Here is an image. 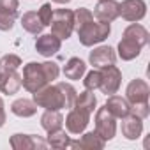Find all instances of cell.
I'll return each mask as SVG.
<instances>
[{
	"mask_svg": "<svg viewBox=\"0 0 150 150\" xmlns=\"http://www.w3.org/2000/svg\"><path fill=\"white\" fill-rule=\"evenodd\" d=\"M60 69L58 64L55 62H28L23 67V74H21V85L25 90L28 92H37L42 87H46L48 83H51L53 80L58 78Z\"/></svg>",
	"mask_w": 150,
	"mask_h": 150,
	"instance_id": "obj_1",
	"label": "cell"
},
{
	"mask_svg": "<svg viewBox=\"0 0 150 150\" xmlns=\"http://www.w3.org/2000/svg\"><path fill=\"white\" fill-rule=\"evenodd\" d=\"M34 103L39 108L53 110V111H60L64 108H71L67 99H65V96H64V90H62L60 83H57V85H50L48 83L41 90L34 92Z\"/></svg>",
	"mask_w": 150,
	"mask_h": 150,
	"instance_id": "obj_2",
	"label": "cell"
},
{
	"mask_svg": "<svg viewBox=\"0 0 150 150\" xmlns=\"http://www.w3.org/2000/svg\"><path fill=\"white\" fill-rule=\"evenodd\" d=\"M74 28H76V32H78L80 42L83 46H87V48L103 42L104 39H108V35L111 32L110 23L94 21V18L88 20V21H85V23H81V25H78V27H74Z\"/></svg>",
	"mask_w": 150,
	"mask_h": 150,
	"instance_id": "obj_3",
	"label": "cell"
},
{
	"mask_svg": "<svg viewBox=\"0 0 150 150\" xmlns=\"http://www.w3.org/2000/svg\"><path fill=\"white\" fill-rule=\"evenodd\" d=\"M51 34L60 41L69 39L74 30V11L71 9H57L51 16Z\"/></svg>",
	"mask_w": 150,
	"mask_h": 150,
	"instance_id": "obj_4",
	"label": "cell"
},
{
	"mask_svg": "<svg viewBox=\"0 0 150 150\" xmlns=\"http://www.w3.org/2000/svg\"><path fill=\"white\" fill-rule=\"evenodd\" d=\"M96 132L104 139L110 141L117 134V118L108 111L106 106L99 108L96 113Z\"/></svg>",
	"mask_w": 150,
	"mask_h": 150,
	"instance_id": "obj_5",
	"label": "cell"
},
{
	"mask_svg": "<svg viewBox=\"0 0 150 150\" xmlns=\"http://www.w3.org/2000/svg\"><path fill=\"white\" fill-rule=\"evenodd\" d=\"M101 85L99 88L103 90V94L106 96H113L118 92L120 88V83H122V72L120 69L111 64V65H106V67H101Z\"/></svg>",
	"mask_w": 150,
	"mask_h": 150,
	"instance_id": "obj_6",
	"label": "cell"
},
{
	"mask_svg": "<svg viewBox=\"0 0 150 150\" xmlns=\"http://www.w3.org/2000/svg\"><path fill=\"white\" fill-rule=\"evenodd\" d=\"M146 14V4L143 0H124L118 4V16H122L125 21H141Z\"/></svg>",
	"mask_w": 150,
	"mask_h": 150,
	"instance_id": "obj_7",
	"label": "cell"
},
{
	"mask_svg": "<svg viewBox=\"0 0 150 150\" xmlns=\"http://www.w3.org/2000/svg\"><path fill=\"white\" fill-rule=\"evenodd\" d=\"M90 115H92V113L72 106L71 111H69L67 117H65V127H67V131H69L71 134H81V132L87 129L88 122H90Z\"/></svg>",
	"mask_w": 150,
	"mask_h": 150,
	"instance_id": "obj_8",
	"label": "cell"
},
{
	"mask_svg": "<svg viewBox=\"0 0 150 150\" xmlns=\"http://www.w3.org/2000/svg\"><path fill=\"white\" fill-rule=\"evenodd\" d=\"M11 146L14 150H44L48 146L46 139L35 134H13L9 139Z\"/></svg>",
	"mask_w": 150,
	"mask_h": 150,
	"instance_id": "obj_9",
	"label": "cell"
},
{
	"mask_svg": "<svg viewBox=\"0 0 150 150\" xmlns=\"http://www.w3.org/2000/svg\"><path fill=\"white\" fill-rule=\"evenodd\" d=\"M148 96H150V87L145 80H132L127 88H125V99L129 101V104H139V103H148Z\"/></svg>",
	"mask_w": 150,
	"mask_h": 150,
	"instance_id": "obj_10",
	"label": "cell"
},
{
	"mask_svg": "<svg viewBox=\"0 0 150 150\" xmlns=\"http://www.w3.org/2000/svg\"><path fill=\"white\" fill-rule=\"evenodd\" d=\"M94 16L97 18V21L103 23L115 21L118 18V2L117 0H99L94 9Z\"/></svg>",
	"mask_w": 150,
	"mask_h": 150,
	"instance_id": "obj_11",
	"label": "cell"
},
{
	"mask_svg": "<svg viewBox=\"0 0 150 150\" xmlns=\"http://www.w3.org/2000/svg\"><path fill=\"white\" fill-rule=\"evenodd\" d=\"M106 145V141L96 132H85L80 139L76 141H69V146L67 148H81V150H103Z\"/></svg>",
	"mask_w": 150,
	"mask_h": 150,
	"instance_id": "obj_12",
	"label": "cell"
},
{
	"mask_svg": "<svg viewBox=\"0 0 150 150\" xmlns=\"http://www.w3.org/2000/svg\"><path fill=\"white\" fill-rule=\"evenodd\" d=\"M88 60H90V64H92L96 69H101V67H106V65L115 64L117 55H115V51H113L111 46H99V48H96L94 51H90Z\"/></svg>",
	"mask_w": 150,
	"mask_h": 150,
	"instance_id": "obj_13",
	"label": "cell"
},
{
	"mask_svg": "<svg viewBox=\"0 0 150 150\" xmlns=\"http://www.w3.org/2000/svg\"><path fill=\"white\" fill-rule=\"evenodd\" d=\"M60 46L62 41L53 34H44L35 41V51L42 57H53L57 51H60Z\"/></svg>",
	"mask_w": 150,
	"mask_h": 150,
	"instance_id": "obj_14",
	"label": "cell"
},
{
	"mask_svg": "<svg viewBox=\"0 0 150 150\" xmlns=\"http://www.w3.org/2000/svg\"><path fill=\"white\" fill-rule=\"evenodd\" d=\"M21 88V74L18 71H2L0 76V92L6 96H13Z\"/></svg>",
	"mask_w": 150,
	"mask_h": 150,
	"instance_id": "obj_15",
	"label": "cell"
},
{
	"mask_svg": "<svg viewBox=\"0 0 150 150\" xmlns=\"http://www.w3.org/2000/svg\"><path fill=\"white\" fill-rule=\"evenodd\" d=\"M143 132V122L139 117L129 113L127 117L122 118V134L127 138V139H138Z\"/></svg>",
	"mask_w": 150,
	"mask_h": 150,
	"instance_id": "obj_16",
	"label": "cell"
},
{
	"mask_svg": "<svg viewBox=\"0 0 150 150\" xmlns=\"http://www.w3.org/2000/svg\"><path fill=\"white\" fill-rule=\"evenodd\" d=\"M104 106L108 108V111H110L115 118H124V117H127V115L131 113V104H129V101H127L125 97H120V96H115V94L108 97V101H106Z\"/></svg>",
	"mask_w": 150,
	"mask_h": 150,
	"instance_id": "obj_17",
	"label": "cell"
},
{
	"mask_svg": "<svg viewBox=\"0 0 150 150\" xmlns=\"http://www.w3.org/2000/svg\"><path fill=\"white\" fill-rule=\"evenodd\" d=\"M85 71H87V64L78 57H72L67 60V64L64 67V76L67 80H80L85 74Z\"/></svg>",
	"mask_w": 150,
	"mask_h": 150,
	"instance_id": "obj_18",
	"label": "cell"
},
{
	"mask_svg": "<svg viewBox=\"0 0 150 150\" xmlns=\"http://www.w3.org/2000/svg\"><path fill=\"white\" fill-rule=\"evenodd\" d=\"M139 53H141V46L136 41L127 39V37H122V41L118 42V57L122 60H125V62L134 60Z\"/></svg>",
	"mask_w": 150,
	"mask_h": 150,
	"instance_id": "obj_19",
	"label": "cell"
},
{
	"mask_svg": "<svg viewBox=\"0 0 150 150\" xmlns=\"http://www.w3.org/2000/svg\"><path fill=\"white\" fill-rule=\"evenodd\" d=\"M41 125L46 132H53V131H58L62 129L64 125V117L60 111H53V110H46L41 117Z\"/></svg>",
	"mask_w": 150,
	"mask_h": 150,
	"instance_id": "obj_20",
	"label": "cell"
},
{
	"mask_svg": "<svg viewBox=\"0 0 150 150\" xmlns=\"http://www.w3.org/2000/svg\"><path fill=\"white\" fill-rule=\"evenodd\" d=\"M124 37L136 41L141 48H143V46H146V44H148V39H150V35H148L146 28H145L143 25H139L138 21H134L132 25H129V27L124 30Z\"/></svg>",
	"mask_w": 150,
	"mask_h": 150,
	"instance_id": "obj_21",
	"label": "cell"
},
{
	"mask_svg": "<svg viewBox=\"0 0 150 150\" xmlns=\"http://www.w3.org/2000/svg\"><path fill=\"white\" fill-rule=\"evenodd\" d=\"M11 111L16 115V117H21V118H28V117H34L37 113V104L30 99H16L13 104H11Z\"/></svg>",
	"mask_w": 150,
	"mask_h": 150,
	"instance_id": "obj_22",
	"label": "cell"
},
{
	"mask_svg": "<svg viewBox=\"0 0 150 150\" xmlns=\"http://www.w3.org/2000/svg\"><path fill=\"white\" fill-rule=\"evenodd\" d=\"M21 27H23V30H27L28 34H34V35L41 34L42 28H44V25L41 23L37 13H34V11H28V13H25L21 16Z\"/></svg>",
	"mask_w": 150,
	"mask_h": 150,
	"instance_id": "obj_23",
	"label": "cell"
},
{
	"mask_svg": "<svg viewBox=\"0 0 150 150\" xmlns=\"http://www.w3.org/2000/svg\"><path fill=\"white\" fill-rule=\"evenodd\" d=\"M74 108H80V110H85L88 113H92L97 106V97L94 96L92 90H85L81 92L80 96H76V99H74Z\"/></svg>",
	"mask_w": 150,
	"mask_h": 150,
	"instance_id": "obj_24",
	"label": "cell"
},
{
	"mask_svg": "<svg viewBox=\"0 0 150 150\" xmlns=\"http://www.w3.org/2000/svg\"><path fill=\"white\" fill-rule=\"evenodd\" d=\"M69 134L64 131V129H58V131H53V132H48V139L46 143L51 146V148H67L69 146Z\"/></svg>",
	"mask_w": 150,
	"mask_h": 150,
	"instance_id": "obj_25",
	"label": "cell"
},
{
	"mask_svg": "<svg viewBox=\"0 0 150 150\" xmlns=\"http://www.w3.org/2000/svg\"><path fill=\"white\" fill-rule=\"evenodd\" d=\"M21 67V58L18 55H4L2 58H0V69L2 71H18Z\"/></svg>",
	"mask_w": 150,
	"mask_h": 150,
	"instance_id": "obj_26",
	"label": "cell"
},
{
	"mask_svg": "<svg viewBox=\"0 0 150 150\" xmlns=\"http://www.w3.org/2000/svg\"><path fill=\"white\" fill-rule=\"evenodd\" d=\"M18 7H20L18 0H0V13L7 14L14 20L18 18Z\"/></svg>",
	"mask_w": 150,
	"mask_h": 150,
	"instance_id": "obj_27",
	"label": "cell"
},
{
	"mask_svg": "<svg viewBox=\"0 0 150 150\" xmlns=\"http://www.w3.org/2000/svg\"><path fill=\"white\" fill-rule=\"evenodd\" d=\"M83 85H85L87 90H92V92L96 88H99V85H101V71L99 69L90 71L87 76H85V80H83Z\"/></svg>",
	"mask_w": 150,
	"mask_h": 150,
	"instance_id": "obj_28",
	"label": "cell"
},
{
	"mask_svg": "<svg viewBox=\"0 0 150 150\" xmlns=\"http://www.w3.org/2000/svg\"><path fill=\"white\" fill-rule=\"evenodd\" d=\"M37 16H39V20H41V23H42L44 27H48V25L51 23V16H53L51 4H42L41 9H39V13H37Z\"/></svg>",
	"mask_w": 150,
	"mask_h": 150,
	"instance_id": "obj_29",
	"label": "cell"
},
{
	"mask_svg": "<svg viewBox=\"0 0 150 150\" xmlns=\"http://www.w3.org/2000/svg\"><path fill=\"white\" fill-rule=\"evenodd\" d=\"M131 113L136 115V117H139V118L143 120V118H146V117L150 115V106H148V103L132 104V106H131Z\"/></svg>",
	"mask_w": 150,
	"mask_h": 150,
	"instance_id": "obj_30",
	"label": "cell"
},
{
	"mask_svg": "<svg viewBox=\"0 0 150 150\" xmlns=\"http://www.w3.org/2000/svg\"><path fill=\"white\" fill-rule=\"evenodd\" d=\"M14 18H11V16H7V14H2L0 13V30L2 32H9L13 27H14Z\"/></svg>",
	"mask_w": 150,
	"mask_h": 150,
	"instance_id": "obj_31",
	"label": "cell"
},
{
	"mask_svg": "<svg viewBox=\"0 0 150 150\" xmlns=\"http://www.w3.org/2000/svg\"><path fill=\"white\" fill-rule=\"evenodd\" d=\"M6 104H4V101H2V97H0V127H2L4 124H6Z\"/></svg>",
	"mask_w": 150,
	"mask_h": 150,
	"instance_id": "obj_32",
	"label": "cell"
},
{
	"mask_svg": "<svg viewBox=\"0 0 150 150\" xmlns=\"http://www.w3.org/2000/svg\"><path fill=\"white\" fill-rule=\"evenodd\" d=\"M51 2H55V4H69L71 0H51Z\"/></svg>",
	"mask_w": 150,
	"mask_h": 150,
	"instance_id": "obj_33",
	"label": "cell"
},
{
	"mask_svg": "<svg viewBox=\"0 0 150 150\" xmlns=\"http://www.w3.org/2000/svg\"><path fill=\"white\" fill-rule=\"evenodd\" d=\"M0 76H2V69H0Z\"/></svg>",
	"mask_w": 150,
	"mask_h": 150,
	"instance_id": "obj_34",
	"label": "cell"
}]
</instances>
